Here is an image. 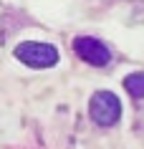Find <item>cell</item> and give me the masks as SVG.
<instances>
[{
	"mask_svg": "<svg viewBox=\"0 0 144 149\" xmlns=\"http://www.w3.org/2000/svg\"><path fill=\"white\" fill-rule=\"evenodd\" d=\"M88 114L99 126H111L121 116V101L111 91H96L88 104Z\"/></svg>",
	"mask_w": 144,
	"mask_h": 149,
	"instance_id": "1",
	"label": "cell"
},
{
	"mask_svg": "<svg viewBox=\"0 0 144 149\" xmlns=\"http://www.w3.org/2000/svg\"><path fill=\"white\" fill-rule=\"evenodd\" d=\"M15 58L23 61L25 66L31 68H51L56 66L58 61V51L51 43H35V40H28V43H20L15 48Z\"/></svg>",
	"mask_w": 144,
	"mask_h": 149,
	"instance_id": "2",
	"label": "cell"
},
{
	"mask_svg": "<svg viewBox=\"0 0 144 149\" xmlns=\"http://www.w3.org/2000/svg\"><path fill=\"white\" fill-rule=\"evenodd\" d=\"M73 51H76V56H81L86 63L99 66V68H104L106 63L111 61L109 48H106L99 38H91V36H79V38H73Z\"/></svg>",
	"mask_w": 144,
	"mask_h": 149,
	"instance_id": "3",
	"label": "cell"
},
{
	"mask_svg": "<svg viewBox=\"0 0 144 149\" xmlns=\"http://www.w3.org/2000/svg\"><path fill=\"white\" fill-rule=\"evenodd\" d=\"M124 88L134 99H144V73H129L124 79Z\"/></svg>",
	"mask_w": 144,
	"mask_h": 149,
	"instance_id": "4",
	"label": "cell"
}]
</instances>
